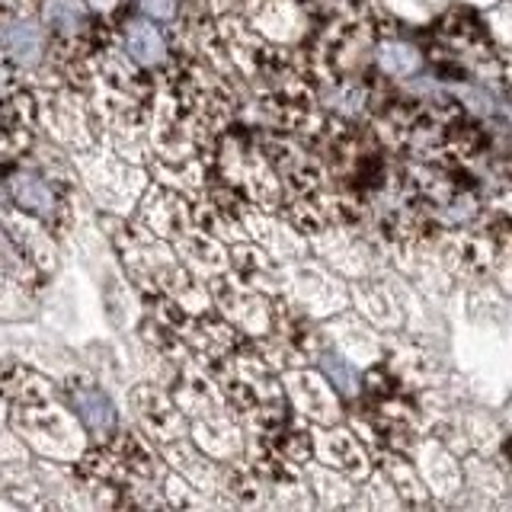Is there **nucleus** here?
Masks as SVG:
<instances>
[{"label": "nucleus", "instance_id": "nucleus-1", "mask_svg": "<svg viewBox=\"0 0 512 512\" xmlns=\"http://www.w3.org/2000/svg\"><path fill=\"white\" fill-rule=\"evenodd\" d=\"M74 407L80 413V420H84L87 429L96 432V436H106V432L112 429V423H116V413H112L109 397L103 391H96V388H77L74 391Z\"/></svg>", "mask_w": 512, "mask_h": 512}, {"label": "nucleus", "instance_id": "nucleus-2", "mask_svg": "<svg viewBox=\"0 0 512 512\" xmlns=\"http://www.w3.org/2000/svg\"><path fill=\"white\" fill-rule=\"evenodd\" d=\"M125 45H128V52H132V58L148 64V68L164 61V39H160V32L144 20H132L125 26Z\"/></svg>", "mask_w": 512, "mask_h": 512}, {"label": "nucleus", "instance_id": "nucleus-3", "mask_svg": "<svg viewBox=\"0 0 512 512\" xmlns=\"http://www.w3.org/2000/svg\"><path fill=\"white\" fill-rule=\"evenodd\" d=\"M7 52L20 64H36L42 55V36L36 26L29 23H13L7 26Z\"/></svg>", "mask_w": 512, "mask_h": 512}, {"label": "nucleus", "instance_id": "nucleus-4", "mask_svg": "<svg viewBox=\"0 0 512 512\" xmlns=\"http://www.w3.org/2000/svg\"><path fill=\"white\" fill-rule=\"evenodd\" d=\"M13 196L23 208H29V212H39V215H48V212H52V205H55L52 189H48L42 180H36V176H16Z\"/></svg>", "mask_w": 512, "mask_h": 512}, {"label": "nucleus", "instance_id": "nucleus-5", "mask_svg": "<svg viewBox=\"0 0 512 512\" xmlns=\"http://www.w3.org/2000/svg\"><path fill=\"white\" fill-rule=\"evenodd\" d=\"M378 61H381V68H384V71H388V74H397V77H404V74H410V71L420 68V55H416L413 48L404 45V42H388V45H381Z\"/></svg>", "mask_w": 512, "mask_h": 512}, {"label": "nucleus", "instance_id": "nucleus-6", "mask_svg": "<svg viewBox=\"0 0 512 512\" xmlns=\"http://www.w3.org/2000/svg\"><path fill=\"white\" fill-rule=\"evenodd\" d=\"M80 16H84V10H80L77 0H48L45 4V23L61 29V32L77 29Z\"/></svg>", "mask_w": 512, "mask_h": 512}, {"label": "nucleus", "instance_id": "nucleus-7", "mask_svg": "<svg viewBox=\"0 0 512 512\" xmlns=\"http://www.w3.org/2000/svg\"><path fill=\"white\" fill-rule=\"evenodd\" d=\"M324 365H327V375L333 378V384H340V391H356V375H352V368L340 356L324 359Z\"/></svg>", "mask_w": 512, "mask_h": 512}, {"label": "nucleus", "instance_id": "nucleus-8", "mask_svg": "<svg viewBox=\"0 0 512 512\" xmlns=\"http://www.w3.org/2000/svg\"><path fill=\"white\" fill-rule=\"evenodd\" d=\"M141 10L151 13V16H170L173 0H141Z\"/></svg>", "mask_w": 512, "mask_h": 512}]
</instances>
